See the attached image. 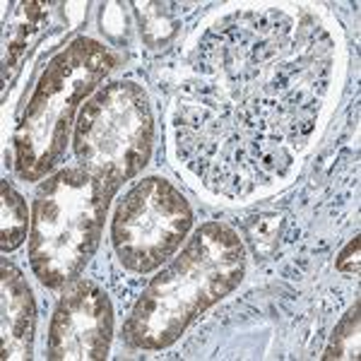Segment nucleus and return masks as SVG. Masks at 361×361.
I'll use <instances>...</instances> for the list:
<instances>
[{"label": "nucleus", "instance_id": "nucleus-1", "mask_svg": "<svg viewBox=\"0 0 361 361\" xmlns=\"http://www.w3.org/2000/svg\"><path fill=\"white\" fill-rule=\"evenodd\" d=\"M200 58L202 82L178 99V154L224 195L284 176L316 126L330 37L279 10L241 13L207 34Z\"/></svg>", "mask_w": 361, "mask_h": 361}, {"label": "nucleus", "instance_id": "nucleus-2", "mask_svg": "<svg viewBox=\"0 0 361 361\" xmlns=\"http://www.w3.org/2000/svg\"><path fill=\"white\" fill-rule=\"evenodd\" d=\"M246 250L234 229L209 222L195 231L166 270L149 282L128 318L123 337L137 349H164L209 306L234 292Z\"/></svg>", "mask_w": 361, "mask_h": 361}, {"label": "nucleus", "instance_id": "nucleus-3", "mask_svg": "<svg viewBox=\"0 0 361 361\" xmlns=\"http://www.w3.org/2000/svg\"><path fill=\"white\" fill-rule=\"evenodd\" d=\"M121 183L87 169H63L34 200L29 263L51 289L75 282L102 238L106 209Z\"/></svg>", "mask_w": 361, "mask_h": 361}, {"label": "nucleus", "instance_id": "nucleus-4", "mask_svg": "<svg viewBox=\"0 0 361 361\" xmlns=\"http://www.w3.org/2000/svg\"><path fill=\"white\" fill-rule=\"evenodd\" d=\"M116 58L94 39H75L39 78L15 133L17 169L39 180L63 159L75 111L111 73Z\"/></svg>", "mask_w": 361, "mask_h": 361}, {"label": "nucleus", "instance_id": "nucleus-5", "mask_svg": "<svg viewBox=\"0 0 361 361\" xmlns=\"http://www.w3.org/2000/svg\"><path fill=\"white\" fill-rule=\"evenodd\" d=\"M75 157L90 173L116 183L137 176L149 161L154 121L135 82H111L87 99L75 123Z\"/></svg>", "mask_w": 361, "mask_h": 361}, {"label": "nucleus", "instance_id": "nucleus-6", "mask_svg": "<svg viewBox=\"0 0 361 361\" xmlns=\"http://www.w3.org/2000/svg\"><path fill=\"white\" fill-rule=\"evenodd\" d=\"M193 226V209L166 178H145L114 214V248L128 270L147 275L164 265Z\"/></svg>", "mask_w": 361, "mask_h": 361}, {"label": "nucleus", "instance_id": "nucleus-7", "mask_svg": "<svg viewBox=\"0 0 361 361\" xmlns=\"http://www.w3.org/2000/svg\"><path fill=\"white\" fill-rule=\"evenodd\" d=\"M114 337V308L94 282L75 279L61 296L49 330V359H104Z\"/></svg>", "mask_w": 361, "mask_h": 361}, {"label": "nucleus", "instance_id": "nucleus-8", "mask_svg": "<svg viewBox=\"0 0 361 361\" xmlns=\"http://www.w3.org/2000/svg\"><path fill=\"white\" fill-rule=\"evenodd\" d=\"M34 308L32 289L15 265L3 263V359H29L34 340Z\"/></svg>", "mask_w": 361, "mask_h": 361}, {"label": "nucleus", "instance_id": "nucleus-9", "mask_svg": "<svg viewBox=\"0 0 361 361\" xmlns=\"http://www.w3.org/2000/svg\"><path fill=\"white\" fill-rule=\"evenodd\" d=\"M27 224H29V217H27V205L22 200V195L17 193L13 185H8V180H3V253H10L25 241L27 236Z\"/></svg>", "mask_w": 361, "mask_h": 361}, {"label": "nucleus", "instance_id": "nucleus-10", "mask_svg": "<svg viewBox=\"0 0 361 361\" xmlns=\"http://www.w3.org/2000/svg\"><path fill=\"white\" fill-rule=\"evenodd\" d=\"M325 359H359V301H354L345 320L337 325Z\"/></svg>", "mask_w": 361, "mask_h": 361}, {"label": "nucleus", "instance_id": "nucleus-11", "mask_svg": "<svg viewBox=\"0 0 361 361\" xmlns=\"http://www.w3.org/2000/svg\"><path fill=\"white\" fill-rule=\"evenodd\" d=\"M337 270L349 272V275H357L359 272V238L349 241V246L342 250V255L337 258Z\"/></svg>", "mask_w": 361, "mask_h": 361}]
</instances>
